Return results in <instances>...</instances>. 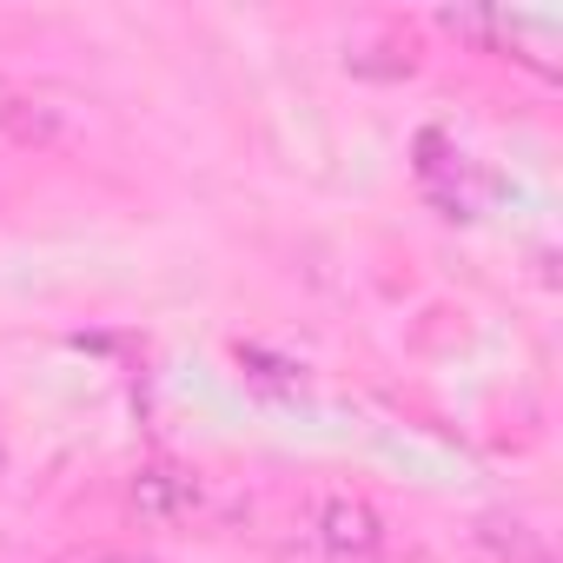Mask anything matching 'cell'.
<instances>
[{
	"instance_id": "6da1fadb",
	"label": "cell",
	"mask_w": 563,
	"mask_h": 563,
	"mask_svg": "<svg viewBox=\"0 0 563 563\" xmlns=\"http://www.w3.org/2000/svg\"><path fill=\"white\" fill-rule=\"evenodd\" d=\"M451 34H464V41H484L490 54H517L523 67H537L543 80H556V41H563V27H556V14H510V8H444L438 14Z\"/></svg>"
},
{
	"instance_id": "7a4b0ae2",
	"label": "cell",
	"mask_w": 563,
	"mask_h": 563,
	"mask_svg": "<svg viewBox=\"0 0 563 563\" xmlns=\"http://www.w3.org/2000/svg\"><path fill=\"white\" fill-rule=\"evenodd\" d=\"M418 179H424V192H431L451 219H471V212L484 206V192H490V179L477 173V159L457 153L444 133H418Z\"/></svg>"
},
{
	"instance_id": "3957f363",
	"label": "cell",
	"mask_w": 563,
	"mask_h": 563,
	"mask_svg": "<svg viewBox=\"0 0 563 563\" xmlns=\"http://www.w3.org/2000/svg\"><path fill=\"white\" fill-rule=\"evenodd\" d=\"M319 543H325L332 563H372V556L385 550V523H378V510H372L365 497L332 490V497L319 504Z\"/></svg>"
},
{
	"instance_id": "277c9868",
	"label": "cell",
	"mask_w": 563,
	"mask_h": 563,
	"mask_svg": "<svg viewBox=\"0 0 563 563\" xmlns=\"http://www.w3.org/2000/svg\"><path fill=\"white\" fill-rule=\"evenodd\" d=\"M0 133L21 140V146H67L74 140L67 107H54L47 93H34L21 80H0Z\"/></svg>"
},
{
	"instance_id": "5b68a950",
	"label": "cell",
	"mask_w": 563,
	"mask_h": 563,
	"mask_svg": "<svg viewBox=\"0 0 563 563\" xmlns=\"http://www.w3.org/2000/svg\"><path fill=\"white\" fill-rule=\"evenodd\" d=\"M192 504H199V484H192V471L146 464V471L133 477V510H140V517H153V523H173V517H186Z\"/></svg>"
},
{
	"instance_id": "8992f818",
	"label": "cell",
	"mask_w": 563,
	"mask_h": 563,
	"mask_svg": "<svg viewBox=\"0 0 563 563\" xmlns=\"http://www.w3.org/2000/svg\"><path fill=\"white\" fill-rule=\"evenodd\" d=\"M67 563H153V556H126V550H87V556H67Z\"/></svg>"
}]
</instances>
